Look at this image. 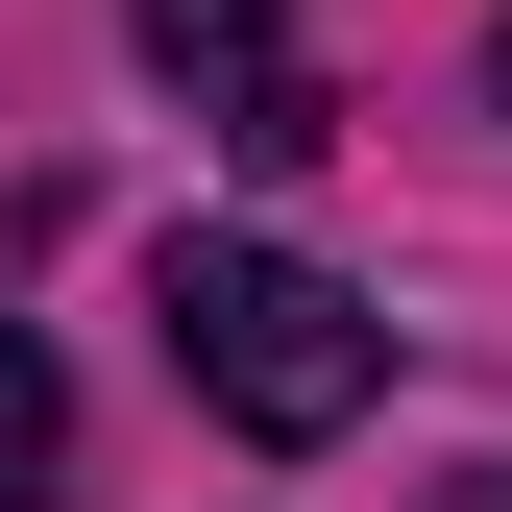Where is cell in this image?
<instances>
[{
    "instance_id": "6da1fadb",
    "label": "cell",
    "mask_w": 512,
    "mask_h": 512,
    "mask_svg": "<svg viewBox=\"0 0 512 512\" xmlns=\"http://www.w3.org/2000/svg\"><path fill=\"white\" fill-rule=\"evenodd\" d=\"M171 366H196L244 439H342L391 391V317L342 269H293V244H171Z\"/></svg>"
},
{
    "instance_id": "7a4b0ae2",
    "label": "cell",
    "mask_w": 512,
    "mask_h": 512,
    "mask_svg": "<svg viewBox=\"0 0 512 512\" xmlns=\"http://www.w3.org/2000/svg\"><path fill=\"white\" fill-rule=\"evenodd\" d=\"M122 25L171 49L196 98H244V74H293V0H122Z\"/></svg>"
},
{
    "instance_id": "3957f363",
    "label": "cell",
    "mask_w": 512,
    "mask_h": 512,
    "mask_svg": "<svg viewBox=\"0 0 512 512\" xmlns=\"http://www.w3.org/2000/svg\"><path fill=\"white\" fill-rule=\"evenodd\" d=\"M49 464H74V391H49V342L0 317V512H49Z\"/></svg>"
},
{
    "instance_id": "277c9868",
    "label": "cell",
    "mask_w": 512,
    "mask_h": 512,
    "mask_svg": "<svg viewBox=\"0 0 512 512\" xmlns=\"http://www.w3.org/2000/svg\"><path fill=\"white\" fill-rule=\"evenodd\" d=\"M439 512H512V464H464V488H439Z\"/></svg>"
},
{
    "instance_id": "5b68a950",
    "label": "cell",
    "mask_w": 512,
    "mask_h": 512,
    "mask_svg": "<svg viewBox=\"0 0 512 512\" xmlns=\"http://www.w3.org/2000/svg\"><path fill=\"white\" fill-rule=\"evenodd\" d=\"M488 98H512V25H488Z\"/></svg>"
}]
</instances>
